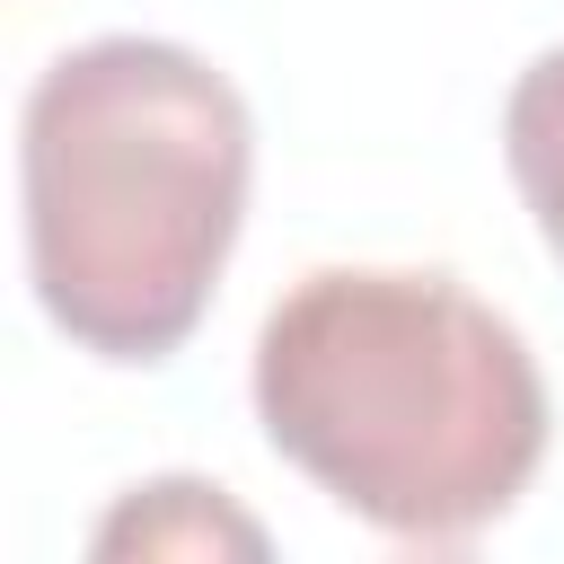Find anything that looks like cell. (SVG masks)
<instances>
[{
  "instance_id": "cell-2",
  "label": "cell",
  "mask_w": 564,
  "mask_h": 564,
  "mask_svg": "<svg viewBox=\"0 0 564 564\" xmlns=\"http://www.w3.org/2000/svg\"><path fill=\"white\" fill-rule=\"evenodd\" d=\"M247 176V97L203 53L167 35H97L53 53L18 115L35 308L88 361H167L229 273Z\"/></svg>"
},
{
  "instance_id": "cell-4",
  "label": "cell",
  "mask_w": 564,
  "mask_h": 564,
  "mask_svg": "<svg viewBox=\"0 0 564 564\" xmlns=\"http://www.w3.org/2000/svg\"><path fill=\"white\" fill-rule=\"evenodd\" d=\"M502 159H511V185L546 238V256L564 264V44H546L511 97H502Z\"/></svg>"
},
{
  "instance_id": "cell-3",
  "label": "cell",
  "mask_w": 564,
  "mask_h": 564,
  "mask_svg": "<svg viewBox=\"0 0 564 564\" xmlns=\"http://www.w3.org/2000/svg\"><path fill=\"white\" fill-rule=\"evenodd\" d=\"M88 555H264V529L203 476H150L88 529Z\"/></svg>"
},
{
  "instance_id": "cell-1",
  "label": "cell",
  "mask_w": 564,
  "mask_h": 564,
  "mask_svg": "<svg viewBox=\"0 0 564 564\" xmlns=\"http://www.w3.org/2000/svg\"><path fill=\"white\" fill-rule=\"evenodd\" d=\"M264 441L397 546H467L546 458V379L511 317L414 264H317L256 326Z\"/></svg>"
}]
</instances>
